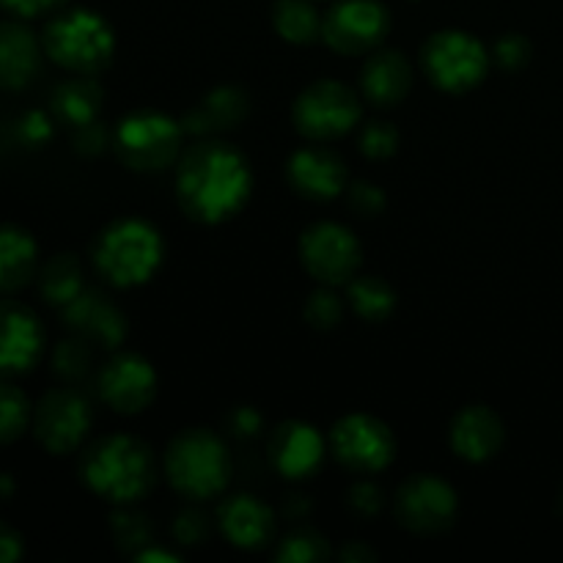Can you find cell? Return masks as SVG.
I'll list each match as a JSON object with an SVG mask.
<instances>
[{
  "mask_svg": "<svg viewBox=\"0 0 563 563\" xmlns=\"http://www.w3.org/2000/svg\"><path fill=\"white\" fill-rule=\"evenodd\" d=\"M179 209L201 225H223L247 207L253 168L245 154L218 137H203L181 152L174 168Z\"/></svg>",
  "mask_w": 563,
  "mask_h": 563,
  "instance_id": "cell-1",
  "label": "cell"
},
{
  "mask_svg": "<svg viewBox=\"0 0 563 563\" xmlns=\"http://www.w3.org/2000/svg\"><path fill=\"white\" fill-rule=\"evenodd\" d=\"M80 482L99 500L113 506H137L152 495L163 465L152 445L126 432L104 434L80 454Z\"/></svg>",
  "mask_w": 563,
  "mask_h": 563,
  "instance_id": "cell-2",
  "label": "cell"
},
{
  "mask_svg": "<svg viewBox=\"0 0 563 563\" xmlns=\"http://www.w3.org/2000/svg\"><path fill=\"white\" fill-rule=\"evenodd\" d=\"M163 476L174 493L192 504L220 498L234 476L229 443L209 427L181 429L163 451Z\"/></svg>",
  "mask_w": 563,
  "mask_h": 563,
  "instance_id": "cell-3",
  "label": "cell"
},
{
  "mask_svg": "<svg viewBox=\"0 0 563 563\" xmlns=\"http://www.w3.org/2000/svg\"><path fill=\"white\" fill-rule=\"evenodd\" d=\"M165 240L154 223L143 218H115L91 245V264L113 289H137L163 267Z\"/></svg>",
  "mask_w": 563,
  "mask_h": 563,
  "instance_id": "cell-4",
  "label": "cell"
},
{
  "mask_svg": "<svg viewBox=\"0 0 563 563\" xmlns=\"http://www.w3.org/2000/svg\"><path fill=\"white\" fill-rule=\"evenodd\" d=\"M44 55L69 75H102L115 58V31L99 11L60 9L42 31Z\"/></svg>",
  "mask_w": 563,
  "mask_h": 563,
  "instance_id": "cell-5",
  "label": "cell"
},
{
  "mask_svg": "<svg viewBox=\"0 0 563 563\" xmlns=\"http://www.w3.org/2000/svg\"><path fill=\"white\" fill-rule=\"evenodd\" d=\"M181 121L163 110L141 108L121 115L113 126V154L135 174H163L176 168L185 152Z\"/></svg>",
  "mask_w": 563,
  "mask_h": 563,
  "instance_id": "cell-6",
  "label": "cell"
},
{
  "mask_svg": "<svg viewBox=\"0 0 563 563\" xmlns=\"http://www.w3.org/2000/svg\"><path fill=\"white\" fill-rule=\"evenodd\" d=\"M418 64L434 88L445 93H467L487 80L493 55L473 33L445 27L423 42Z\"/></svg>",
  "mask_w": 563,
  "mask_h": 563,
  "instance_id": "cell-7",
  "label": "cell"
},
{
  "mask_svg": "<svg viewBox=\"0 0 563 563\" xmlns=\"http://www.w3.org/2000/svg\"><path fill=\"white\" fill-rule=\"evenodd\" d=\"M363 121V97L335 77H322L297 93L291 124L308 143H330L350 135Z\"/></svg>",
  "mask_w": 563,
  "mask_h": 563,
  "instance_id": "cell-8",
  "label": "cell"
},
{
  "mask_svg": "<svg viewBox=\"0 0 563 563\" xmlns=\"http://www.w3.org/2000/svg\"><path fill=\"white\" fill-rule=\"evenodd\" d=\"M328 449L344 471L355 476H377L396 460V434L372 412H346L333 423Z\"/></svg>",
  "mask_w": 563,
  "mask_h": 563,
  "instance_id": "cell-9",
  "label": "cell"
},
{
  "mask_svg": "<svg viewBox=\"0 0 563 563\" xmlns=\"http://www.w3.org/2000/svg\"><path fill=\"white\" fill-rule=\"evenodd\" d=\"M93 427V407L75 385L53 388L33 405L31 432L47 454L66 456L86 445Z\"/></svg>",
  "mask_w": 563,
  "mask_h": 563,
  "instance_id": "cell-10",
  "label": "cell"
},
{
  "mask_svg": "<svg viewBox=\"0 0 563 563\" xmlns=\"http://www.w3.org/2000/svg\"><path fill=\"white\" fill-rule=\"evenodd\" d=\"M394 515L396 522L412 537H440L454 528L460 515V495L438 473H416L396 489Z\"/></svg>",
  "mask_w": 563,
  "mask_h": 563,
  "instance_id": "cell-11",
  "label": "cell"
},
{
  "mask_svg": "<svg viewBox=\"0 0 563 563\" xmlns=\"http://www.w3.org/2000/svg\"><path fill=\"white\" fill-rule=\"evenodd\" d=\"M302 269L319 286H346L363 264V245L352 229L335 220H317L308 225L297 242Z\"/></svg>",
  "mask_w": 563,
  "mask_h": 563,
  "instance_id": "cell-12",
  "label": "cell"
},
{
  "mask_svg": "<svg viewBox=\"0 0 563 563\" xmlns=\"http://www.w3.org/2000/svg\"><path fill=\"white\" fill-rule=\"evenodd\" d=\"M390 11L383 0H335L322 16V42L344 58H366L385 44Z\"/></svg>",
  "mask_w": 563,
  "mask_h": 563,
  "instance_id": "cell-13",
  "label": "cell"
},
{
  "mask_svg": "<svg viewBox=\"0 0 563 563\" xmlns=\"http://www.w3.org/2000/svg\"><path fill=\"white\" fill-rule=\"evenodd\" d=\"M159 390L157 368L137 352L115 350L97 372V394L115 416H141L154 405Z\"/></svg>",
  "mask_w": 563,
  "mask_h": 563,
  "instance_id": "cell-14",
  "label": "cell"
},
{
  "mask_svg": "<svg viewBox=\"0 0 563 563\" xmlns=\"http://www.w3.org/2000/svg\"><path fill=\"white\" fill-rule=\"evenodd\" d=\"M47 350L42 319L25 302L0 297V379L31 374Z\"/></svg>",
  "mask_w": 563,
  "mask_h": 563,
  "instance_id": "cell-15",
  "label": "cell"
},
{
  "mask_svg": "<svg viewBox=\"0 0 563 563\" xmlns=\"http://www.w3.org/2000/svg\"><path fill=\"white\" fill-rule=\"evenodd\" d=\"M286 181L300 198L313 203H328L344 196L350 187V168L344 157L324 143H311L286 159Z\"/></svg>",
  "mask_w": 563,
  "mask_h": 563,
  "instance_id": "cell-16",
  "label": "cell"
},
{
  "mask_svg": "<svg viewBox=\"0 0 563 563\" xmlns=\"http://www.w3.org/2000/svg\"><path fill=\"white\" fill-rule=\"evenodd\" d=\"M328 440L313 423L289 418L278 423L267 438V460L278 476L289 482H306L322 467L328 456Z\"/></svg>",
  "mask_w": 563,
  "mask_h": 563,
  "instance_id": "cell-17",
  "label": "cell"
},
{
  "mask_svg": "<svg viewBox=\"0 0 563 563\" xmlns=\"http://www.w3.org/2000/svg\"><path fill=\"white\" fill-rule=\"evenodd\" d=\"M218 531L231 548L258 553L278 542V515L251 493L225 495L218 506Z\"/></svg>",
  "mask_w": 563,
  "mask_h": 563,
  "instance_id": "cell-18",
  "label": "cell"
},
{
  "mask_svg": "<svg viewBox=\"0 0 563 563\" xmlns=\"http://www.w3.org/2000/svg\"><path fill=\"white\" fill-rule=\"evenodd\" d=\"M60 322L69 333L110 352L121 350L130 333L124 311L102 289H91V286H86L69 306L60 308Z\"/></svg>",
  "mask_w": 563,
  "mask_h": 563,
  "instance_id": "cell-19",
  "label": "cell"
},
{
  "mask_svg": "<svg viewBox=\"0 0 563 563\" xmlns=\"http://www.w3.org/2000/svg\"><path fill=\"white\" fill-rule=\"evenodd\" d=\"M506 443V423L489 405H467L451 418L449 445L460 460L484 465L495 460Z\"/></svg>",
  "mask_w": 563,
  "mask_h": 563,
  "instance_id": "cell-20",
  "label": "cell"
},
{
  "mask_svg": "<svg viewBox=\"0 0 563 563\" xmlns=\"http://www.w3.org/2000/svg\"><path fill=\"white\" fill-rule=\"evenodd\" d=\"M251 115V97H247L245 88L240 86H214L181 115V130L187 137H218L223 132L236 130V126L245 124V119Z\"/></svg>",
  "mask_w": 563,
  "mask_h": 563,
  "instance_id": "cell-21",
  "label": "cell"
},
{
  "mask_svg": "<svg viewBox=\"0 0 563 563\" xmlns=\"http://www.w3.org/2000/svg\"><path fill=\"white\" fill-rule=\"evenodd\" d=\"M416 82L412 60L401 49L379 47L366 55L361 66V97L363 102L379 110L396 108L405 102Z\"/></svg>",
  "mask_w": 563,
  "mask_h": 563,
  "instance_id": "cell-22",
  "label": "cell"
},
{
  "mask_svg": "<svg viewBox=\"0 0 563 563\" xmlns=\"http://www.w3.org/2000/svg\"><path fill=\"white\" fill-rule=\"evenodd\" d=\"M47 58L42 47V36L25 25V20H0V88L3 91H22L31 86L42 71V60Z\"/></svg>",
  "mask_w": 563,
  "mask_h": 563,
  "instance_id": "cell-23",
  "label": "cell"
},
{
  "mask_svg": "<svg viewBox=\"0 0 563 563\" xmlns=\"http://www.w3.org/2000/svg\"><path fill=\"white\" fill-rule=\"evenodd\" d=\"M38 242L27 229L16 223L0 225V297H11L36 280Z\"/></svg>",
  "mask_w": 563,
  "mask_h": 563,
  "instance_id": "cell-24",
  "label": "cell"
},
{
  "mask_svg": "<svg viewBox=\"0 0 563 563\" xmlns=\"http://www.w3.org/2000/svg\"><path fill=\"white\" fill-rule=\"evenodd\" d=\"M104 108V88L91 75H71L60 80L49 93V113L58 124L77 130L99 119Z\"/></svg>",
  "mask_w": 563,
  "mask_h": 563,
  "instance_id": "cell-25",
  "label": "cell"
},
{
  "mask_svg": "<svg viewBox=\"0 0 563 563\" xmlns=\"http://www.w3.org/2000/svg\"><path fill=\"white\" fill-rule=\"evenodd\" d=\"M36 286L38 295H42V300L47 302V306H69V302L86 289V269H82L80 256H75V253L69 251L49 256L47 262L38 267Z\"/></svg>",
  "mask_w": 563,
  "mask_h": 563,
  "instance_id": "cell-26",
  "label": "cell"
},
{
  "mask_svg": "<svg viewBox=\"0 0 563 563\" xmlns=\"http://www.w3.org/2000/svg\"><path fill=\"white\" fill-rule=\"evenodd\" d=\"M346 306L363 322L379 324L396 311L399 295L383 275H355L346 284Z\"/></svg>",
  "mask_w": 563,
  "mask_h": 563,
  "instance_id": "cell-27",
  "label": "cell"
},
{
  "mask_svg": "<svg viewBox=\"0 0 563 563\" xmlns=\"http://www.w3.org/2000/svg\"><path fill=\"white\" fill-rule=\"evenodd\" d=\"M322 16L313 0H275L273 3L275 33L295 47L322 42Z\"/></svg>",
  "mask_w": 563,
  "mask_h": 563,
  "instance_id": "cell-28",
  "label": "cell"
},
{
  "mask_svg": "<svg viewBox=\"0 0 563 563\" xmlns=\"http://www.w3.org/2000/svg\"><path fill=\"white\" fill-rule=\"evenodd\" d=\"M330 555H333L330 539L306 522L295 526L284 539L275 542V561L280 563H324Z\"/></svg>",
  "mask_w": 563,
  "mask_h": 563,
  "instance_id": "cell-29",
  "label": "cell"
},
{
  "mask_svg": "<svg viewBox=\"0 0 563 563\" xmlns=\"http://www.w3.org/2000/svg\"><path fill=\"white\" fill-rule=\"evenodd\" d=\"M110 533H113L115 548L130 559H135L137 553L154 544L152 517L135 511L132 506H115L113 517H110Z\"/></svg>",
  "mask_w": 563,
  "mask_h": 563,
  "instance_id": "cell-30",
  "label": "cell"
},
{
  "mask_svg": "<svg viewBox=\"0 0 563 563\" xmlns=\"http://www.w3.org/2000/svg\"><path fill=\"white\" fill-rule=\"evenodd\" d=\"M33 423V405L25 390L11 379H0V445H11L27 434Z\"/></svg>",
  "mask_w": 563,
  "mask_h": 563,
  "instance_id": "cell-31",
  "label": "cell"
},
{
  "mask_svg": "<svg viewBox=\"0 0 563 563\" xmlns=\"http://www.w3.org/2000/svg\"><path fill=\"white\" fill-rule=\"evenodd\" d=\"M53 372L66 385H77L91 374L93 368V344H88L80 335L69 333V339L58 341L53 350Z\"/></svg>",
  "mask_w": 563,
  "mask_h": 563,
  "instance_id": "cell-32",
  "label": "cell"
},
{
  "mask_svg": "<svg viewBox=\"0 0 563 563\" xmlns=\"http://www.w3.org/2000/svg\"><path fill=\"white\" fill-rule=\"evenodd\" d=\"M346 302L344 297L335 291V286H319L317 291H311L302 306V319H306L308 328L319 330V333H328L335 330L344 319Z\"/></svg>",
  "mask_w": 563,
  "mask_h": 563,
  "instance_id": "cell-33",
  "label": "cell"
},
{
  "mask_svg": "<svg viewBox=\"0 0 563 563\" xmlns=\"http://www.w3.org/2000/svg\"><path fill=\"white\" fill-rule=\"evenodd\" d=\"M399 143H401V135L390 121L372 119L363 124L357 146H361V154L366 159L385 163V159H390L396 152H399Z\"/></svg>",
  "mask_w": 563,
  "mask_h": 563,
  "instance_id": "cell-34",
  "label": "cell"
},
{
  "mask_svg": "<svg viewBox=\"0 0 563 563\" xmlns=\"http://www.w3.org/2000/svg\"><path fill=\"white\" fill-rule=\"evenodd\" d=\"M214 528L218 526H212L207 511L192 506V509H181L174 517V522H170V537L176 539L179 548H203L212 539Z\"/></svg>",
  "mask_w": 563,
  "mask_h": 563,
  "instance_id": "cell-35",
  "label": "cell"
},
{
  "mask_svg": "<svg viewBox=\"0 0 563 563\" xmlns=\"http://www.w3.org/2000/svg\"><path fill=\"white\" fill-rule=\"evenodd\" d=\"M489 55H493V66H498V69L520 71L531 64L533 44L522 33H504V36L495 38Z\"/></svg>",
  "mask_w": 563,
  "mask_h": 563,
  "instance_id": "cell-36",
  "label": "cell"
},
{
  "mask_svg": "<svg viewBox=\"0 0 563 563\" xmlns=\"http://www.w3.org/2000/svg\"><path fill=\"white\" fill-rule=\"evenodd\" d=\"M385 504L388 498H385L383 487L372 482V476H357V482H352V487L346 489V509L361 520H374L383 515Z\"/></svg>",
  "mask_w": 563,
  "mask_h": 563,
  "instance_id": "cell-37",
  "label": "cell"
},
{
  "mask_svg": "<svg viewBox=\"0 0 563 563\" xmlns=\"http://www.w3.org/2000/svg\"><path fill=\"white\" fill-rule=\"evenodd\" d=\"M346 196V207L357 214V218H379L388 207V196H385L383 187L377 181L368 179H357L350 181V187L344 190Z\"/></svg>",
  "mask_w": 563,
  "mask_h": 563,
  "instance_id": "cell-38",
  "label": "cell"
},
{
  "mask_svg": "<svg viewBox=\"0 0 563 563\" xmlns=\"http://www.w3.org/2000/svg\"><path fill=\"white\" fill-rule=\"evenodd\" d=\"M71 148L86 159L99 157L108 148H113V130H108L99 119L91 121V124L77 126V130H71Z\"/></svg>",
  "mask_w": 563,
  "mask_h": 563,
  "instance_id": "cell-39",
  "label": "cell"
},
{
  "mask_svg": "<svg viewBox=\"0 0 563 563\" xmlns=\"http://www.w3.org/2000/svg\"><path fill=\"white\" fill-rule=\"evenodd\" d=\"M223 429L225 434L234 440H253L264 432V418L256 407L236 405L225 412Z\"/></svg>",
  "mask_w": 563,
  "mask_h": 563,
  "instance_id": "cell-40",
  "label": "cell"
},
{
  "mask_svg": "<svg viewBox=\"0 0 563 563\" xmlns=\"http://www.w3.org/2000/svg\"><path fill=\"white\" fill-rule=\"evenodd\" d=\"M69 0H0L9 14L20 16V20H36V16L53 14V11L66 9Z\"/></svg>",
  "mask_w": 563,
  "mask_h": 563,
  "instance_id": "cell-41",
  "label": "cell"
},
{
  "mask_svg": "<svg viewBox=\"0 0 563 563\" xmlns=\"http://www.w3.org/2000/svg\"><path fill=\"white\" fill-rule=\"evenodd\" d=\"M20 135L22 141L31 143V146H42V143H47L49 135H53V119H47V115L38 113V110L25 113L20 119Z\"/></svg>",
  "mask_w": 563,
  "mask_h": 563,
  "instance_id": "cell-42",
  "label": "cell"
},
{
  "mask_svg": "<svg viewBox=\"0 0 563 563\" xmlns=\"http://www.w3.org/2000/svg\"><path fill=\"white\" fill-rule=\"evenodd\" d=\"M25 559V539L14 526L0 520V563H16Z\"/></svg>",
  "mask_w": 563,
  "mask_h": 563,
  "instance_id": "cell-43",
  "label": "cell"
},
{
  "mask_svg": "<svg viewBox=\"0 0 563 563\" xmlns=\"http://www.w3.org/2000/svg\"><path fill=\"white\" fill-rule=\"evenodd\" d=\"M280 515H284L286 522H291V526H300V522H306L308 517L313 515V500L311 495H289V498L284 500V506H280Z\"/></svg>",
  "mask_w": 563,
  "mask_h": 563,
  "instance_id": "cell-44",
  "label": "cell"
},
{
  "mask_svg": "<svg viewBox=\"0 0 563 563\" xmlns=\"http://www.w3.org/2000/svg\"><path fill=\"white\" fill-rule=\"evenodd\" d=\"M377 559V550H374L372 544L363 542V539H352V542H346L344 548L339 550V561L344 563H374Z\"/></svg>",
  "mask_w": 563,
  "mask_h": 563,
  "instance_id": "cell-45",
  "label": "cell"
},
{
  "mask_svg": "<svg viewBox=\"0 0 563 563\" xmlns=\"http://www.w3.org/2000/svg\"><path fill=\"white\" fill-rule=\"evenodd\" d=\"M135 561H165V563H176V561H181V555L174 553V550H159L157 542H154L152 548H146V550H143V553H137Z\"/></svg>",
  "mask_w": 563,
  "mask_h": 563,
  "instance_id": "cell-46",
  "label": "cell"
},
{
  "mask_svg": "<svg viewBox=\"0 0 563 563\" xmlns=\"http://www.w3.org/2000/svg\"><path fill=\"white\" fill-rule=\"evenodd\" d=\"M16 493V482L11 473H0V500H11Z\"/></svg>",
  "mask_w": 563,
  "mask_h": 563,
  "instance_id": "cell-47",
  "label": "cell"
}]
</instances>
